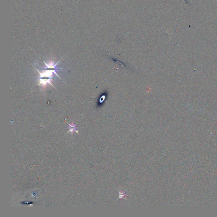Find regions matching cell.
I'll return each instance as SVG.
<instances>
[{"instance_id": "obj_2", "label": "cell", "mask_w": 217, "mask_h": 217, "mask_svg": "<svg viewBox=\"0 0 217 217\" xmlns=\"http://www.w3.org/2000/svg\"><path fill=\"white\" fill-rule=\"evenodd\" d=\"M62 58L61 59V60L62 59ZM60 60V61H59L57 63H56L55 65H54V63H53V62H52V61L51 62H50V63H49V64H47L46 63V62H45L44 61H43L44 63L45 64L46 66V67L41 68V69L47 70L52 71L54 72V73H55V74H56L58 77H59V78H60V79H61V78H60V77H59L57 73H56V71L59 70H62V68H57V67H56V65L58 64V63L59 62H60V60Z\"/></svg>"}, {"instance_id": "obj_3", "label": "cell", "mask_w": 217, "mask_h": 217, "mask_svg": "<svg viewBox=\"0 0 217 217\" xmlns=\"http://www.w3.org/2000/svg\"><path fill=\"white\" fill-rule=\"evenodd\" d=\"M68 124L69 126V131H68L67 133H69L70 132H71V133L73 134L74 131H76V132H77V133H78L79 131H77V126H76V125L74 124V123H72L71 124H70L68 123Z\"/></svg>"}, {"instance_id": "obj_1", "label": "cell", "mask_w": 217, "mask_h": 217, "mask_svg": "<svg viewBox=\"0 0 217 217\" xmlns=\"http://www.w3.org/2000/svg\"><path fill=\"white\" fill-rule=\"evenodd\" d=\"M36 70L40 74V76L37 78V79H39L40 81L38 86H39L40 84H42L43 86H45L47 84H49L54 87L50 82V81L52 80L53 79V73H54V72L51 71L44 70V71H43V73H41L39 72L38 70Z\"/></svg>"}]
</instances>
